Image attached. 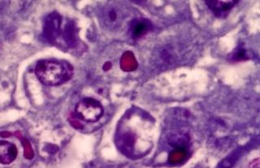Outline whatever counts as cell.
<instances>
[{
    "instance_id": "8fae6325",
    "label": "cell",
    "mask_w": 260,
    "mask_h": 168,
    "mask_svg": "<svg viewBox=\"0 0 260 168\" xmlns=\"http://www.w3.org/2000/svg\"><path fill=\"white\" fill-rule=\"evenodd\" d=\"M250 168H260V164H259V159H256L254 160L250 165Z\"/></svg>"
},
{
    "instance_id": "9c48e42d",
    "label": "cell",
    "mask_w": 260,
    "mask_h": 168,
    "mask_svg": "<svg viewBox=\"0 0 260 168\" xmlns=\"http://www.w3.org/2000/svg\"><path fill=\"white\" fill-rule=\"evenodd\" d=\"M23 145L25 146V156H26V159H32L33 158V152H32V148L30 145V143L24 139Z\"/></svg>"
},
{
    "instance_id": "7a4b0ae2",
    "label": "cell",
    "mask_w": 260,
    "mask_h": 168,
    "mask_svg": "<svg viewBox=\"0 0 260 168\" xmlns=\"http://www.w3.org/2000/svg\"><path fill=\"white\" fill-rule=\"evenodd\" d=\"M76 115L86 122H96L103 113V108L99 102L92 98H86L76 106Z\"/></svg>"
},
{
    "instance_id": "8992f818",
    "label": "cell",
    "mask_w": 260,
    "mask_h": 168,
    "mask_svg": "<svg viewBox=\"0 0 260 168\" xmlns=\"http://www.w3.org/2000/svg\"><path fill=\"white\" fill-rule=\"evenodd\" d=\"M103 21L107 27H116L121 21V14L113 7L106 8L103 13Z\"/></svg>"
},
{
    "instance_id": "30bf717a",
    "label": "cell",
    "mask_w": 260,
    "mask_h": 168,
    "mask_svg": "<svg viewBox=\"0 0 260 168\" xmlns=\"http://www.w3.org/2000/svg\"><path fill=\"white\" fill-rule=\"evenodd\" d=\"M246 58V51L244 50L243 48H241V49H238V50L235 53V59L236 60H241V59H243V58Z\"/></svg>"
},
{
    "instance_id": "5b68a950",
    "label": "cell",
    "mask_w": 260,
    "mask_h": 168,
    "mask_svg": "<svg viewBox=\"0 0 260 168\" xmlns=\"http://www.w3.org/2000/svg\"><path fill=\"white\" fill-rule=\"evenodd\" d=\"M151 28V24L150 21L144 19H139L136 20L132 23L131 26V32L132 37L134 38H139L144 36Z\"/></svg>"
},
{
    "instance_id": "6da1fadb",
    "label": "cell",
    "mask_w": 260,
    "mask_h": 168,
    "mask_svg": "<svg viewBox=\"0 0 260 168\" xmlns=\"http://www.w3.org/2000/svg\"><path fill=\"white\" fill-rule=\"evenodd\" d=\"M35 74L45 85L58 86L72 77V71L69 67L58 62L41 61L36 66Z\"/></svg>"
},
{
    "instance_id": "277c9868",
    "label": "cell",
    "mask_w": 260,
    "mask_h": 168,
    "mask_svg": "<svg viewBox=\"0 0 260 168\" xmlns=\"http://www.w3.org/2000/svg\"><path fill=\"white\" fill-rule=\"evenodd\" d=\"M237 2V1H207L206 4L216 16L224 17L227 16L228 12L234 7Z\"/></svg>"
},
{
    "instance_id": "52a82bcc",
    "label": "cell",
    "mask_w": 260,
    "mask_h": 168,
    "mask_svg": "<svg viewBox=\"0 0 260 168\" xmlns=\"http://www.w3.org/2000/svg\"><path fill=\"white\" fill-rule=\"evenodd\" d=\"M121 67L124 72H132L137 69V60L131 52H127L123 54L121 60Z\"/></svg>"
},
{
    "instance_id": "3957f363",
    "label": "cell",
    "mask_w": 260,
    "mask_h": 168,
    "mask_svg": "<svg viewBox=\"0 0 260 168\" xmlns=\"http://www.w3.org/2000/svg\"><path fill=\"white\" fill-rule=\"evenodd\" d=\"M18 151L12 143L0 141V164L7 165L12 164L16 159Z\"/></svg>"
},
{
    "instance_id": "ba28073f",
    "label": "cell",
    "mask_w": 260,
    "mask_h": 168,
    "mask_svg": "<svg viewBox=\"0 0 260 168\" xmlns=\"http://www.w3.org/2000/svg\"><path fill=\"white\" fill-rule=\"evenodd\" d=\"M187 156V150L186 148L182 146H178L172 150L168 155V162L171 164H177L186 159Z\"/></svg>"
}]
</instances>
